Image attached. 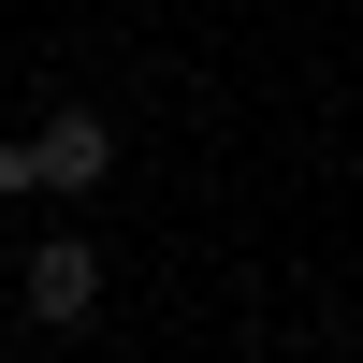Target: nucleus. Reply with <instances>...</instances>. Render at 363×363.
<instances>
[{"label": "nucleus", "mask_w": 363, "mask_h": 363, "mask_svg": "<svg viewBox=\"0 0 363 363\" xmlns=\"http://www.w3.org/2000/svg\"><path fill=\"white\" fill-rule=\"evenodd\" d=\"M102 174H116V131H102V116H44V131H29V145H0V189H102Z\"/></svg>", "instance_id": "1"}, {"label": "nucleus", "mask_w": 363, "mask_h": 363, "mask_svg": "<svg viewBox=\"0 0 363 363\" xmlns=\"http://www.w3.org/2000/svg\"><path fill=\"white\" fill-rule=\"evenodd\" d=\"M15 306L44 320V335H73V320L102 306V247H87V233H58V247H29V277H15Z\"/></svg>", "instance_id": "2"}]
</instances>
